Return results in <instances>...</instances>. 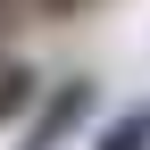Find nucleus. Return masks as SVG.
<instances>
[{"label": "nucleus", "mask_w": 150, "mask_h": 150, "mask_svg": "<svg viewBox=\"0 0 150 150\" xmlns=\"http://www.w3.org/2000/svg\"><path fill=\"white\" fill-rule=\"evenodd\" d=\"M92 108H100V75H59V83H42V100H33L17 150H67L92 125Z\"/></svg>", "instance_id": "obj_1"}, {"label": "nucleus", "mask_w": 150, "mask_h": 150, "mask_svg": "<svg viewBox=\"0 0 150 150\" xmlns=\"http://www.w3.org/2000/svg\"><path fill=\"white\" fill-rule=\"evenodd\" d=\"M33 100H42V75H33L25 59H0V125L33 117Z\"/></svg>", "instance_id": "obj_2"}, {"label": "nucleus", "mask_w": 150, "mask_h": 150, "mask_svg": "<svg viewBox=\"0 0 150 150\" xmlns=\"http://www.w3.org/2000/svg\"><path fill=\"white\" fill-rule=\"evenodd\" d=\"M92 150H150V100L117 108V117L100 125V142H92Z\"/></svg>", "instance_id": "obj_3"}, {"label": "nucleus", "mask_w": 150, "mask_h": 150, "mask_svg": "<svg viewBox=\"0 0 150 150\" xmlns=\"http://www.w3.org/2000/svg\"><path fill=\"white\" fill-rule=\"evenodd\" d=\"M92 0H33V17H83Z\"/></svg>", "instance_id": "obj_4"}, {"label": "nucleus", "mask_w": 150, "mask_h": 150, "mask_svg": "<svg viewBox=\"0 0 150 150\" xmlns=\"http://www.w3.org/2000/svg\"><path fill=\"white\" fill-rule=\"evenodd\" d=\"M33 17V0H0V25H25Z\"/></svg>", "instance_id": "obj_5"}]
</instances>
